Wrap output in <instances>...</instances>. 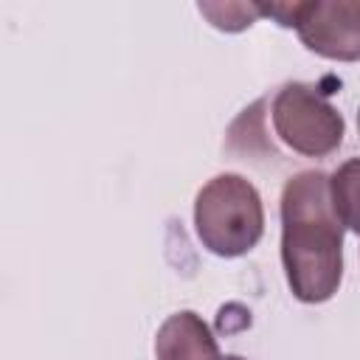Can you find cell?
Segmentation results:
<instances>
[{
  "mask_svg": "<svg viewBox=\"0 0 360 360\" xmlns=\"http://www.w3.org/2000/svg\"><path fill=\"white\" fill-rule=\"evenodd\" d=\"M197 8L219 31H245L262 17L259 3H200Z\"/></svg>",
  "mask_w": 360,
  "mask_h": 360,
  "instance_id": "52a82bcc",
  "label": "cell"
},
{
  "mask_svg": "<svg viewBox=\"0 0 360 360\" xmlns=\"http://www.w3.org/2000/svg\"><path fill=\"white\" fill-rule=\"evenodd\" d=\"M219 360H245V357H239V354H225V357H219Z\"/></svg>",
  "mask_w": 360,
  "mask_h": 360,
  "instance_id": "ba28073f",
  "label": "cell"
},
{
  "mask_svg": "<svg viewBox=\"0 0 360 360\" xmlns=\"http://www.w3.org/2000/svg\"><path fill=\"white\" fill-rule=\"evenodd\" d=\"M281 264L292 295L329 301L343 278V225L332 208L329 174L307 169L281 188Z\"/></svg>",
  "mask_w": 360,
  "mask_h": 360,
  "instance_id": "6da1fadb",
  "label": "cell"
},
{
  "mask_svg": "<svg viewBox=\"0 0 360 360\" xmlns=\"http://www.w3.org/2000/svg\"><path fill=\"white\" fill-rule=\"evenodd\" d=\"M270 118L281 143L304 158H326L343 143V115L312 84L287 82L273 96Z\"/></svg>",
  "mask_w": 360,
  "mask_h": 360,
  "instance_id": "277c9868",
  "label": "cell"
},
{
  "mask_svg": "<svg viewBox=\"0 0 360 360\" xmlns=\"http://www.w3.org/2000/svg\"><path fill=\"white\" fill-rule=\"evenodd\" d=\"M194 231L214 256L250 253L264 233V205L256 186L233 172L211 177L194 200Z\"/></svg>",
  "mask_w": 360,
  "mask_h": 360,
  "instance_id": "7a4b0ae2",
  "label": "cell"
},
{
  "mask_svg": "<svg viewBox=\"0 0 360 360\" xmlns=\"http://www.w3.org/2000/svg\"><path fill=\"white\" fill-rule=\"evenodd\" d=\"M357 132H360V112H357Z\"/></svg>",
  "mask_w": 360,
  "mask_h": 360,
  "instance_id": "9c48e42d",
  "label": "cell"
},
{
  "mask_svg": "<svg viewBox=\"0 0 360 360\" xmlns=\"http://www.w3.org/2000/svg\"><path fill=\"white\" fill-rule=\"evenodd\" d=\"M155 357L158 360H219L222 354L208 323L197 312L180 309L160 323L155 335Z\"/></svg>",
  "mask_w": 360,
  "mask_h": 360,
  "instance_id": "5b68a950",
  "label": "cell"
},
{
  "mask_svg": "<svg viewBox=\"0 0 360 360\" xmlns=\"http://www.w3.org/2000/svg\"><path fill=\"white\" fill-rule=\"evenodd\" d=\"M329 194L340 225L360 233V158H349L332 172Z\"/></svg>",
  "mask_w": 360,
  "mask_h": 360,
  "instance_id": "8992f818",
  "label": "cell"
},
{
  "mask_svg": "<svg viewBox=\"0 0 360 360\" xmlns=\"http://www.w3.org/2000/svg\"><path fill=\"white\" fill-rule=\"evenodd\" d=\"M262 17H273L284 28H295L301 42L335 62L360 59V3L357 0H292L259 3Z\"/></svg>",
  "mask_w": 360,
  "mask_h": 360,
  "instance_id": "3957f363",
  "label": "cell"
}]
</instances>
